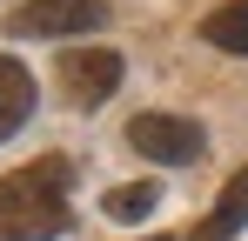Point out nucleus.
I'll return each instance as SVG.
<instances>
[{
	"instance_id": "423d86ee",
	"label": "nucleus",
	"mask_w": 248,
	"mask_h": 241,
	"mask_svg": "<svg viewBox=\"0 0 248 241\" xmlns=\"http://www.w3.org/2000/svg\"><path fill=\"white\" fill-rule=\"evenodd\" d=\"M242 228H248V167L235 174V181H228V188H221L215 214H208V221H202V228H195L188 241H235Z\"/></svg>"
},
{
	"instance_id": "0eeeda50",
	"label": "nucleus",
	"mask_w": 248,
	"mask_h": 241,
	"mask_svg": "<svg viewBox=\"0 0 248 241\" xmlns=\"http://www.w3.org/2000/svg\"><path fill=\"white\" fill-rule=\"evenodd\" d=\"M202 40H208V47H221V54H242V60H248V0L215 7V14L202 20Z\"/></svg>"
},
{
	"instance_id": "6e6552de",
	"label": "nucleus",
	"mask_w": 248,
	"mask_h": 241,
	"mask_svg": "<svg viewBox=\"0 0 248 241\" xmlns=\"http://www.w3.org/2000/svg\"><path fill=\"white\" fill-rule=\"evenodd\" d=\"M155 201H161L155 181H127V188H108L101 214H108V221H148V214H155Z\"/></svg>"
},
{
	"instance_id": "1a4fd4ad",
	"label": "nucleus",
	"mask_w": 248,
	"mask_h": 241,
	"mask_svg": "<svg viewBox=\"0 0 248 241\" xmlns=\"http://www.w3.org/2000/svg\"><path fill=\"white\" fill-rule=\"evenodd\" d=\"M148 241H161V235H148Z\"/></svg>"
},
{
	"instance_id": "20e7f679",
	"label": "nucleus",
	"mask_w": 248,
	"mask_h": 241,
	"mask_svg": "<svg viewBox=\"0 0 248 241\" xmlns=\"http://www.w3.org/2000/svg\"><path fill=\"white\" fill-rule=\"evenodd\" d=\"M61 87H67L74 107H101L121 87V54L114 47H74V54H61Z\"/></svg>"
},
{
	"instance_id": "39448f33",
	"label": "nucleus",
	"mask_w": 248,
	"mask_h": 241,
	"mask_svg": "<svg viewBox=\"0 0 248 241\" xmlns=\"http://www.w3.org/2000/svg\"><path fill=\"white\" fill-rule=\"evenodd\" d=\"M34 107H41V87H34V74H27L14 54H0V141H7V134H20Z\"/></svg>"
},
{
	"instance_id": "f03ea898",
	"label": "nucleus",
	"mask_w": 248,
	"mask_h": 241,
	"mask_svg": "<svg viewBox=\"0 0 248 241\" xmlns=\"http://www.w3.org/2000/svg\"><path fill=\"white\" fill-rule=\"evenodd\" d=\"M108 27V0H27L7 14V34L20 40H67V34H94Z\"/></svg>"
},
{
	"instance_id": "7ed1b4c3",
	"label": "nucleus",
	"mask_w": 248,
	"mask_h": 241,
	"mask_svg": "<svg viewBox=\"0 0 248 241\" xmlns=\"http://www.w3.org/2000/svg\"><path fill=\"white\" fill-rule=\"evenodd\" d=\"M127 148L141 161H168V167H181V161H202L208 148V127L188 114H134L127 120Z\"/></svg>"
},
{
	"instance_id": "f257e3e1",
	"label": "nucleus",
	"mask_w": 248,
	"mask_h": 241,
	"mask_svg": "<svg viewBox=\"0 0 248 241\" xmlns=\"http://www.w3.org/2000/svg\"><path fill=\"white\" fill-rule=\"evenodd\" d=\"M67 181L74 161L67 154H41L34 167H14L0 181V241H54L67 235Z\"/></svg>"
}]
</instances>
